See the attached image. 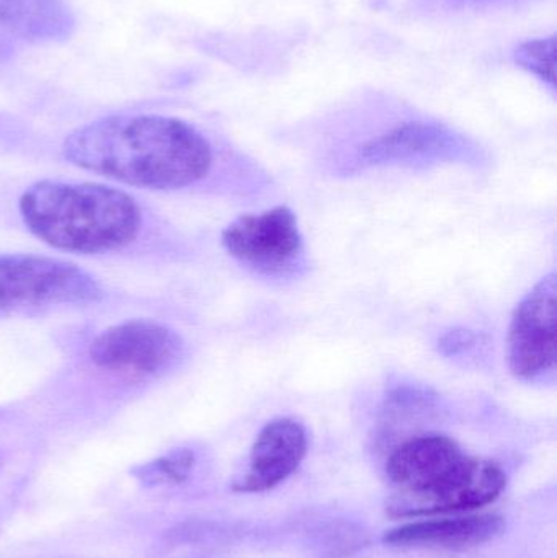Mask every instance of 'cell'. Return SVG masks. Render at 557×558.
I'll return each mask as SVG.
<instances>
[{
  "mask_svg": "<svg viewBox=\"0 0 557 558\" xmlns=\"http://www.w3.org/2000/svg\"><path fill=\"white\" fill-rule=\"evenodd\" d=\"M455 9H496V7L517 5L526 0H441Z\"/></svg>",
  "mask_w": 557,
  "mask_h": 558,
  "instance_id": "15",
  "label": "cell"
},
{
  "mask_svg": "<svg viewBox=\"0 0 557 558\" xmlns=\"http://www.w3.org/2000/svg\"><path fill=\"white\" fill-rule=\"evenodd\" d=\"M556 367V275L540 279L513 312L509 330V369L535 383Z\"/></svg>",
  "mask_w": 557,
  "mask_h": 558,
  "instance_id": "7",
  "label": "cell"
},
{
  "mask_svg": "<svg viewBox=\"0 0 557 558\" xmlns=\"http://www.w3.org/2000/svg\"><path fill=\"white\" fill-rule=\"evenodd\" d=\"M506 523L496 514L419 521L402 524L386 533L389 546L431 547V549H468L489 543L502 533Z\"/></svg>",
  "mask_w": 557,
  "mask_h": 558,
  "instance_id": "10",
  "label": "cell"
},
{
  "mask_svg": "<svg viewBox=\"0 0 557 558\" xmlns=\"http://www.w3.org/2000/svg\"><path fill=\"white\" fill-rule=\"evenodd\" d=\"M104 291L75 265L38 255L0 257V311L35 305L85 304Z\"/></svg>",
  "mask_w": 557,
  "mask_h": 558,
  "instance_id": "4",
  "label": "cell"
},
{
  "mask_svg": "<svg viewBox=\"0 0 557 558\" xmlns=\"http://www.w3.org/2000/svg\"><path fill=\"white\" fill-rule=\"evenodd\" d=\"M458 146L460 137L447 128L409 121L366 143L360 150V160L366 166L412 162L445 156Z\"/></svg>",
  "mask_w": 557,
  "mask_h": 558,
  "instance_id": "11",
  "label": "cell"
},
{
  "mask_svg": "<svg viewBox=\"0 0 557 558\" xmlns=\"http://www.w3.org/2000/svg\"><path fill=\"white\" fill-rule=\"evenodd\" d=\"M392 518L434 517L476 510L493 504L507 485L500 465L464 454L455 439L422 435L402 442L389 456Z\"/></svg>",
  "mask_w": 557,
  "mask_h": 558,
  "instance_id": "2",
  "label": "cell"
},
{
  "mask_svg": "<svg viewBox=\"0 0 557 558\" xmlns=\"http://www.w3.org/2000/svg\"><path fill=\"white\" fill-rule=\"evenodd\" d=\"M19 209L35 238L74 254L120 251L136 241L143 226L133 196L97 183L43 180L25 190Z\"/></svg>",
  "mask_w": 557,
  "mask_h": 558,
  "instance_id": "3",
  "label": "cell"
},
{
  "mask_svg": "<svg viewBox=\"0 0 557 558\" xmlns=\"http://www.w3.org/2000/svg\"><path fill=\"white\" fill-rule=\"evenodd\" d=\"M555 36L529 39L513 51V61L555 90Z\"/></svg>",
  "mask_w": 557,
  "mask_h": 558,
  "instance_id": "13",
  "label": "cell"
},
{
  "mask_svg": "<svg viewBox=\"0 0 557 558\" xmlns=\"http://www.w3.org/2000/svg\"><path fill=\"white\" fill-rule=\"evenodd\" d=\"M221 239L232 258L265 277H290L303 264V235L287 206L242 215L222 231Z\"/></svg>",
  "mask_w": 557,
  "mask_h": 558,
  "instance_id": "5",
  "label": "cell"
},
{
  "mask_svg": "<svg viewBox=\"0 0 557 558\" xmlns=\"http://www.w3.org/2000/svg\"><path fill=\"white\" fill-rule=\"evenodd\" d=\"M74 28L65 0H0V65L22 46L64 41Z\"/></svg>",
  "mask_w": 557,
  "mask_h": 558,
  "instance_id": "9",
  "label": "cell"
},
{
  "mask_svg": "<svg viewBox=\"0 0 557 558\" xmlns=\"http://www.w3.org/2000/svg\"><path fill=\"white\" fill-rule=\"evenodd\" d=\"M75 167L144 190H180L208 175L213 149L192 124L162 114H118L65 137Z\"/></svg>",
  "mask_w": 557,
  "mask_h": 558,
  "instance_id": "1",
  "label": "cell"
},
{
  "mask_svg": "<svg viewBox=\"0 0 557 558\" xmlns=\"http://www.w3.org/2000/svg\"><path fill=\"white\" fill-rule=\"evenodd\" d=\"M476 343V335L468 330L450 331L441 338V350L447 354H457Z\"/></svg>",
  "mask_w": 557,
  "mask_h": 558,
  "instance_id": "14",
  "label": "cell"
},
{
  "mask_svg": "<svg viewBox=\"0 0 557 558\" xmlns=\"http://www.w3.org/2000/svg\"><path fill=\"white\" fill-rule=\"evenodd\" d=\"M195 454L190 449H175L133 471L134 477L146 487L182 484L192 474Z\"/></svg>",
  "mask_w": 557,
  "mask_h": 558,
  "instance_id": "12",
  "label": "cell"
},
{
  "mask_svg": "<svg viewBox=\"0 0 557 558\" xmlns=\"http://www.w3.org/2000/svg\"><path fill=\"white\" fill-rule=\"evenodd\" d=\"M306 452V428L298 420L288 416L271 420L252 446L247 472L232 488L241 494L270 490L300 468Z\"/></svg>",
  "mask_w": 557,
  "mask_h": 558,
  "instance_id": "8",
  "label": "cell"
},
{
  "mask_svg": "<svg viewBox=\"0 0 557 558\" xmlns=\"http://www.w3.org/2000/svg\"><path fill=\"white\" fill-rule=\"evenodd\" d=\"M183 341L175 331L153 320H130L101 331L88 356L98 369L121 376H157L182 356Z\"/></svg>",
  "mask_w": 557,
  "mask_h": 558,
  "instance_id": "6",
  "label": "cell"
}]
</instances>
